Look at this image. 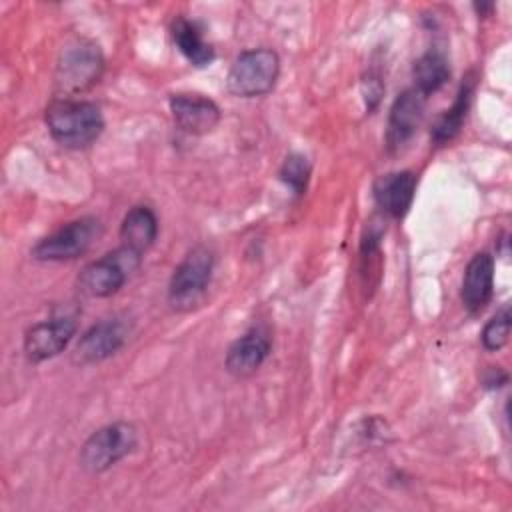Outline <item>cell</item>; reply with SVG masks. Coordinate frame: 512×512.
<instances>
[{"mask_svg":"<svg viewBox=\"0 0 512 512\" xmlns=\"http://www.w3.org/2000/svg\"><path fill=\"white\" fill-rule=\"evenodd\" d=\"M44 124L52 140L68 150L92 146L106 126L100 106L78 98H54L44 110Z\"/></svg>","mask_w":512,"mask_h":512,"instance_id":"cell-1","label":"cell"},{"mask_svg":"<svg viewBox=\"0 0 512 512\" xmlns=\"http://www.w3.org/2000/svg\"><path fill=\"white\" fill-rule=\"evenodd\" d=\"M106 58L98 42L86 36L70 38L58 52L54 68L56 98H76L96 86L104 74Z\"/></svg>","mask_w":512,"mask_h":512,"instance_id":"cell-2","label":"cell"},{"mask_svg":"<svg viewBox=\"0 0 512 512\" xmlns=\"http://www.w3.org/2000/svg\"><path fill=\"white\" fill-rule=\"evenodd\" d=\"M214 266L216 254L208 244H196L190 248L168 280V306L174 312H190L200 306L212 282Z\"/></svg>","mask_w":512,"mask_h":512,"instance_id":"cell-3","label":"cell"},{"mask_svg":"<svg viewBox=\"0 0 512 512\" xmlns=\"http://www.w3.org/2000/svg\"><path fill=\"white\" fill-rule=\"evenodd\" d=\"M280 76V56L272 48L240 52L226 74V90L236 98H260L274 90Z\"/></svg>","mask_w":512,"mask_h":512,"instance_id":"cell-4","label":"cell"},{"mask_svg":"<svg viewBox=\"0 0 512 512\" xmlns=\"http://www.w3.org/2000/svg\"><path fill=\"white\" fill-rule=\"evenodd\" d=\"M142 254L134 248L120 244L116 250L88 262L76 284L82 294L90 298H110L128 282V278L140 268Z\"/></svg>","mask_w":512,"mask_h":512,"instance_id":"cell-5","label":"cell"},{"mask_svg":"<svg viewBox=\"0 0 512 512\" xmlns=\"http://www.w3.org/2000/svg\"><path fill=\"white\" fill-rule=\"evenodd\" d=\"M138 446V430L132 422L116 420L94 430L80 446L78 462L88 474H102L124 460Z\"/></svg>","mask_w":512,"mask_h":512,"instance_id":"cell-6","label":"cell"},{"mask_svg":"<svg viewBox=\"0 0 512 512\" xmlns=\"http://www.w3.org/2000/svg\"><path fill=\"white\" fill-rule=\"evenodd\" d=\"M102 234L96 216L76 218L34 244L30 256L38 262H68L86 254Z\"/></svg>","mask_w":512,"mask_h":512,"instance_id":"cell-7","label":"cell"},{"mask_svg":"<svg viewBox=\"0 0 512 512\" xmlns=\"http://www.w3.org/2000/svg\"><path fill=\"white\" fill-rule=\"evenodd\" d=\"M132 334V324L126 316H110L92 324L78 338L72 362L78 366H90L108 360L124 348Z\"/></svg>","mask_w":512,"mask_h":512,"instance_id":"cell-8","label":"cell"},{"mask_svg":"<svg viewBox=\"0 0 512 512\" xmlns=\"http://www.w3.org/2000/svg\"><path fill=\"white\" fill-rule=\"evenodd\" d=\"M78 322L74 316H52L32 324L24 334V356L32 364L46 362L62 354L74 340Z\"/></svg>","mask_w":512,"mask_h":512,"instance_id":"cell-9","label":"cell"},{"mask_svg":"<svg viewBox=\"0 0 512 512\" xmlns=\"http://www.w3.org/2000/svg\"><path fill=\"white\" fill-rule=\"evenodd\" d=\"M272 352V338L264 326H252L238 336L226 350L224 368L230 376L242 380L254 376Z\"/></svg>","mask_w":512,"mask_h":512,"instance_id":"cell-10","label":"cell"},{"mask_svg":"<svg viewBox=\"0 0 512 512\" xmlns=\"http://www.w3.org/2000/svg\"><path fill=\"white\" fill-rule=\"evenodd\" d=\"M168 106H170L174 124L190 136L210 134L222 120L220 106L212 98L202 94H192V92L172 94L168 100Z\"/></svg>","mask_w":512,"mask_h":512,"instance_id":"cell-11","label":"cell"},{"mask_svg":"<svg viewBox=\"0 0 512 512\" xmlns=\"http://www.w3.org/2000/svg\"><path fill=\"white\" fill-rule=\"evenodd\" d=\"M426 96H422L414 88H406L400 92L390 110L386 124V144L390 150L402 148L420 128L426 110Z\"/></svg>","mask_w":512,"mask_h":512,"instance_id":"cell-12","label":"cell"},{"mask_svg":"<svg viewBox=\"0 0 512 512\" xmlns=\"http://www.w3.org/2000/svg\"><path fill=\"white\" fill-rule=\"evenodd\" d=\"M418 176L412 170H396L382 174L372 184L376 206L390 218L402 220L416 198Z\"/></svg>","mask_w":512,"mask_h":512,"instance_id":"cell-13","label":"cell"},{"mask_svg":"<svg viewBox=\"0 0 512 512\" xmlns=\"http://www.w3.org/2000/svg\"><path fill=\"white\" fill-rule=\"evenodd\" d=\"M494 294V256L486 250L476 252L462 276L460 286V300L468 314H480L492 300Z\"/></svg>","mask_w":512,"mask_h":512,"instance_id":"cell-14","label":"cell"},{"mask_svg":"<svg viewBox=\"0 0 512 512\" xmlns=\"http://www.w3.org/2000/svg\"><path fill=\"white\" fill-rule=\"evenodd\" d=\"M170 34L178 52L196 68H206L214 62L216 50L204 38V30L196 20L178 16L170 26Z\"/></svg>","mask_w":512,"mask_h":512,"instance_id":"cell-15","label":"cell"},{"mask_svg":"<svg viewBox=\"0 0 512 512\" xmlns=\"http://www.w3.org/2000/svg\"><path fill=\"white\" fill-rule=\"evenodd\" d=\"M158 238V216L148 204L132 206L120 222V240L124 246L144 254Z\"/></svg>","mask_w":512,"mask_h":512,"instance_id":"cell-16","label":"cell"},{"mask_svg":"<svg viewBox=\"0 0 512 512\" xmlns=\"http://www.w3.org/2000/svg\"><path fill=\"white\" fill-rule=\"evenodd\" d=\"M472 94H474V78L470 74L462 82L452 106L448 110H444V114L438 116L436 124L432 126V142L436 146H444L446 142H450L458 136V132L462 130V124L468 116V110L472 104Z\"/></svg>","mask_w":512,"mask_h":512,"instance_id":"cell-17","label":"cell"},{"mask_svg":"<svg viewBox=\"0 0 512 512\" xmlns=\"http://www.w3.org/2000/svg\"><path fill=\"white\" fill-rule=\"evenodd\" d=\"M414 76V90H418L422 96H430L438 92L448 80H450V64L442 50L430 48L426 50L412 68Z\"/></svg>","mask_w":512,"mask_h":512,"instance_id":"cell-18","label":"cell"},{"mask_svg":"<svg viewBox=\"0 0 512 512\" xmlns=\"http://www.w3.org/2000/svg\"><path fill=\"white\" fill-rule=\"evenodd\" d=\"M380 240H382V230H376L370 226L364 232L360 242V280H362V288L370 292L376 290L382 276Z\"/></svg>","mask_w":512,"mask_h":512,"instance_id":"cell-19","label":"cell"},{"mask_svg":"<svg viewBox=\"0 0 512 512\" xmlns=\"http://www.w3.org/2000/svg\"><path fill=\"white\" fill-rule=\"evenodd\" d=\"M310 174H312L310 160L300 152L288 154L284 158L280 170H278V178L292 190L294 196H304L306 194Z\"/></svg>","mask_w":512,"mask_h":512,"instance_id":"cell-20","label":"cell"},{"mask_svg":"<svg viewBox=\"0 0 512 512\" xmlns=\"http://www.w3.org/2000/svg\"><path fill=\"white\" fill-rule=\"evenodd\" d=\"M510 328H512V316L510 306L504 304L482 328L480 342L486 352H498L502 350L510 340Z\"/></svg>","mask_w":512,"mask_h":512,"instance_id":"cell-21","label":"cell"},{"mask_svg":"<svg viewBox=\"0 0 512 512\" xmlns=\"http://www.w3.org/2000/svg\"><path fill=\"white\" fill-rule=\"evenodd\" d=\"M508 382V374L504 372V370H500L498 366H492L490 370H488V374L484 376V386L486 388H500V386H504Z\"/></svg>","mask_w":512,"mask_h":512,"instance_id":"cell-22","label":"cell"},{"mask_svg":"<svg viewBox=\"0 0 512 512\" xmlns=\"http://www.w3.org/2000/svg\"><path fill=\"white\" fill-rule=\"evenodd\" d=\"M492 8H494L492 2H488V4H482V2H480V4H474V10H476L478 14H486V12H490Z\"/></svg>","mask_w":512,"mask_h":512,"instance_id":"cell-23","label":"cell"}]
</instances>
